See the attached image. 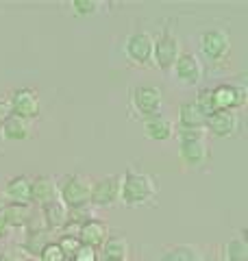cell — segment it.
Listing matches in <instances>:
<instances>
[{"label": "cell", "mask_w": 248, "mask_h": 261, "mask_svg": "<svg viewBox=\"0 0 248 261\" xmlns=\"http://www.w3.org/2000/svg\"><path fill=\"white\" fill-rule=\"evenodd\" d=\"M159 190H157L155 178L148 172H137L129 168L127 174H122L120 181V202L124 207L137 209V207H153Z\"/></svg>", "instance_id": "1"}, {"label": "cell", "mask_w": 248, "mask_h": 261, "mask_svg": "<svg viewBox=\"0 0 248 261\" xmlns=\"http://www.w3.org/2000/svg\"><path fill=\"white\" fill-rule=\"evenodd\" d=\"M89 187L92 183L81 174H63L61 181L57 183L59 200L65 205V209H81L89 207Z\"/></svg>", "instance_id": "2"}, {"label": "cell", "mask_w": 248, "mask_h": 261, "mask_svg": "<svg viewBox=\"0 0 248 261\" xmlns=\"http://www.w3.org/2000/svg\"><path fill=\"white\" fill-rule=\"evenodd\" d=\"M179 57H181V39L175 33V29L168 24V27H163V31L155 39L153 65L159 70H170Z\"/></svg>", "instance_id": "3"}, {"label": "cell", "mask_w": 248, "mask_h": 261, "mask_svg": "<svg viewBox=\"0 0 248 261\" xmlns=\"http://www.w3.org/2000/svg\"><path fill=\"white\" fill-rule=\"evenodd\" d=\"M163 105V92L157 85H137L131 92V109L142 120L159 116Z\"/></svg>", "instance_id": "4"}, {"label": "cell", "mask_w": 248, "mask_h": 261, "mask_svg": "<svg viewBox=\"0 0 248 261\" xmlns=\"http://www.w3.org/2000/svg\"><path fill=\"white\" fill-rule=\"evenodd\" d=\"M198 44H201V53L207 61L211 63H220L225 61L229 53H231V35L222 29H207L201 33L198 37Z\"/></svg>", "instance_id": "5"}, {"label": "cell", "mask_w": 248, "mask_h": 261, "mask_svg": "<svg viewBox=\"0 0 248 261\" xmlns=\"http://www.w3.org/2000/svg\"><path fill=\"white\" fill-rule=\"evenodd\" d=\"M120 174H107L96 178L89 187V207H115L120 202Z\"/></svg>", "instance_id": "6"}, {"label": "cell", "mask_w": 248, "mask_h": 261, "mask_svg": "<svg viewBox=\"0 0 248 261\" xmlns=\"http://www.w3.org/2000/svg\"><path fill=\"white\" fill-rule=\"evenodd\" d=\"M9 111H11V116L15 118H22V120H35L39 116V109H41V105H39V92L35 87H18V89H13L11 96H9Z\"/></svg>", "instance_id": "7"}, {"label": "cell", "mask_w": 248, "mask_h": 261, "mask_svg": "<svg viewBox=\"0 0 248 261\" xmlns=\"http://www.w3.org/2000/svg\"><path fill=\"white\" fill-rule=\"evenodd\" d=\"M153 46L155 37L148 31H135L131 33L124 42V53H127L129 61L139 65V68H151L153 65Z\"/></svg>", "instance_id": "8"}, {"label": "cell", "mask_w": 248, "mask_h": 261, "mask_svg": "<svg viewBox=\"0 0 248 261\" xmlns=\"http://www.w3.org/2000/svg\"><path fill=\"white\" fill-rule=\"evenodd\" d=\"M172 79L177 81L179 85H185V87H194L203 81L205 76V68H203V61L198 59L194 53H181V57L172 65Z\"/></svg>", "instance_id": "9"}, {"label": "cell", "mask_w": 248, "mask_h": 261, "mask_svg": "<svg viewBox=\"0 0 248 261\" xmlns=\"http://www.w3.org/2000/svg\"><path fill=\"white\" fill-rule=\"evenodd\" d=\"M216 111H237L246 105V87L235 83H222L211 87Z\"/></svg>", "instance_id": "10"}, {"label": "cell", "mask_w": 248, "mask_h": 261, "mask_svg": "<svg viewBox=\"0 0 248 261\" xmlns=\"http://www.w3.org/2000/svg\"><path fill=\"white\" fill-rule=\"evenodd\" d=\"M239 130V116L237 111H216L205 122V133H209L218 140L233 137Z\"/></svg>", "instance_id": "11"}, {"label": "cell", "mask_w": 248, "mask_h": 261, "mask_svg": "<svg viewBox=\"0 0 248 261\" xmlns=\"http://www.w3.org/2000/svg\"><path fill=\"white\" fill-rule=\"evenodd\" d=\"M59 200V192H57V181L48 174H39L31 178V205L41 209L48 202Z\"/></svg>", "instance_id": "12"}, {"label": "cell", "mask_w": 248, "mask_h": 261, "mask_svg": "<svg viewBox=\"0 0 248 261\" xmlns=\"http://www.w3.org/2000/svg\"><path fill=\"white\" fill-rule=\"evenodd\" d=\"M77 238H79V242L83 244V246H89V248L98 250L103 246V242L109 238V226L98 218H89L77 228Z\"/></svg>", "instance_id": "13"}, {"label": "cell", "mask_w": 248, "mask_h": 261, "mask_svg": "<svg viewBox=\"0 0 248 261\" xmlns=\"http://www.w3.org/2000/svg\"><path fill=\"white\" fill-rule=\"evenodd\" d=\"M179 154L187 168H203L209 161V146L205 140L179 142Z\"/></svg>", "instance_id": "14"}, {"label": "cell", "mask_w": 248, "mask_h": 261, "mask_svg": "<svg viewBox=\"0 0 248 261\" xmlns=\"http://www.w3.org/2000/svg\"><path fill=\"white\" fill-rule=\"evenodd\" d=\"M5 200L15 202V205H31V176L18 174L7 181L5 185Z\"/></svg>", "instance_id": "15"}, {"label": "cell", "mask_w": 248, "mask_h": 261, "mask_svg": "<svg viewBox=\"0 0 248 261\" xmlns=\"http://www.w3.org/2000/svg\"><path fill=\"white\" fill-rule=\"evenodd\" d=\"M39 216L44 220V226L46 231H61L65 228V222H68V209L61 200H55V202H48L39 209Z\"/></svg>", "instance_id": "16"}, {"label": "cell", "mask_w": 248, "mask_h": 261, "mask_svg": "<svg viewBox=\"0 0 248 261\" xmlns=\"http://www.w3.org/2000/svg\"><path fill=\"white\" fill-rule=\"evenodd\" d=\"M144 122V135L153 142H168L172 135H175V124L165 118V116H153Z\"/></svg>", "instance_id": "17"}, {"label": "cell", "mask_w": 248, "mask_h": 261, "mask_svg": "<svg viewBox=\"0 0 248 261\" xmlns=\"http://www.w3.org/2000/svg\"><path fill=\"white\" fill-rule=\"evenodd\" d=\"M129 250L131 246L122 235H109L103 242V246L98 248V255H101V259H107V261H127Z\"/></svg>", "instance_id": "18"}, {"label": "cell", "mask_w": 248, "mask_h": 261, "mask_svg": "<svg viewBox=\"0 0 248 261\" xmlns=\"http://www.w3.org/2000/svg\"><path fill=\"white\" fill-rule=\"evenodd\" d=\"M35 211H37V207H33V205H15V202H7L3 214H5L7 222H9L11 228H27L29 220L35 216Z\"/></svg>", "instance_id": "19"}, {"label": "cell", "mask_w": 248, "mask_h": 261, "mask_svg": "<svg viewBox=\"0 0 248 261\" xmlns=\"http://www.w3.org/2000/svg\"><path fill=\"white\" fill-rule=\"evenodd\" d=\"M0 128H3V140L7 142H24L31 137V122L15 118V116L7 118Z\"/></svg>", "instance_id": "20"}, {"label": "cell", "mask_w": 248, "mask_h": 261, "mask_svg": "<svg viewBox=\"0 0 248 261\" xmlns=\"http://www.w3.org/2000/svg\"><path fill=\"white\" fill-rule=\"evenodd\" d=\"M207 116L196 102H183L179 107V126L183 128H205Z\"/></svg>", "instance_id": "21"}, {"label": "cell", "mask_w": 248, "mask_h": 261, "mask_svg": "<svg viewBox=\"0 0 248 261\" xmlns=\"http://www.w3.org/2000/svg\"><path fill=\"white\" fill-rule=\"evenodd\" d=\"M159 261H203V252L192 244H175L165 248Z\"/></svg>", "instance_id": "22"}, {"label": "cell", "mask_w": 248, "mask_h": 261, "mask_svg": "<svg viewBox=\"0 0 248 261\" xmlns=\"http://www.w3.org/2000/svg\"><path fill=\"white\" fill-rule=\"evenodd\" d=\"M53 240H51V231H31V233H27V238H24V242H22V250L27 252L29 257H39L41 255V250H44L48 244H51Z\"/></svg>", "instance_id": "23"}, {"label": "cell", "mask_w": 248, "mask_h": 261, "mask_svg": "<svg viewBox=\"0 0 248 261\" xmlns=\"http://www.w3.org/2000/svg\"><path fill=\"white\" fill-rule=\"evenodd\" d=\"M225 261H248V244L244 238H233L225 244Z\"/></svg>", "instance_id": "24"}, {"label": "cell", "mask_w": 248, "mask_h": 261, "mask_svg": "<svg viewBox=\"0 0 248 261\" xmlns=\"http://www.w3.org/2000/svg\"><path fill=\"white\" fill-rule=\"evenodd\" d=\"M70 7L77 18H92L103 9V3L101 0H72Z\"/></svg>", "instance_id": "25"}, {"label": "cell", "mask_w": 248, "mask_h": 261, "mask_svg": "<svg viewBox=\"0 0 248 261\" xmlns=\"http://www.w3.org/2000/svg\"><path fill=\"white\" fill-rule=\"evenodd\" d=\"M198 107L203 109V113L207 118L211 116V113H216V105H213V94H211V87H207V89H201L196 96V100H194Z\"/></svg>", "instance_id": "26"}, {"label": "cell", "mask_w": 248, "mask_h": 261, "mask_svg": "<svg viewBox=\"0 0 248 261\" xmlns=\"http://www.w3.org/2000/svg\"><path fill=\"white\" fill-rule=\"evenodd\" d=\"M57 244H59V248L63 250V255L68 257V261L72 259V255L79 250V246H81V242H79V238L77 235H72V233H68V235H61L59 240H57Z\"/></svg>", "instance_id": "27"}, {"label": "cell", "mask_w": 248, "mask_h": 261, "mask_svg": "<svg viewBox=\"0 0 248 261\" xmlns=\"http://www.w3.org/2000/svg\"><path fill=\"white\" fill-rule=\"evenodd\" d=\"M39 261H68V257L63 255V250L59 248V244L57 242H51L48 246L41 250V255L37 257Z\"/></svg>", "instance_id": "28"}, {"label": "cell", "mask_w": 248, "mask_h": 261, "mask_svg": "<svg viewBox=\"0 0 248 261\" xmlns=\"http://www.w3.org/2000/svg\"><path fill=\"white\" fill-rule=\"evenodd\" d=\"M175 133L179 135V142H196V140H205V128H183L179 126L175 128Z\"/></svg>", "instance_id": "29"}, {"label": "cell", "mask_w": 248, "mask_h": 261, "mask_svg": "<svg viewBox=\"0 0 248 261\" xmlns=\"http://www.w3.org/2000/svg\"><path fill=\"white\" fill-rule=\"evenodd\" d=\"M70 261H101V255H98L96 248H89V246H79V250L72 255Z\"/></svg>", "instance_id": "30"}, {"label": "cell", "mask_w": 248, "mask_h": 261, "mask_svg": "<svg viewBox=\"0 0 248 261\" xmlns=\"http://www.w3.org/2000/svg\"><path fill=\"white\" fill-rule=\"evenodd\" d=\"M9 231H11V226H9V222H7L3 209H0V240H5L7 235H9Z\"/></svg>", "instance_id": "31"}, {"label": "cell", "mask_w": 248, "mask_h": 261, "mask_svg": "<svg viewBox=\"0 0 248 261\" xmlns=\"http://www.w3.org/2000/svg\"><path fill=\"white\" fill-rule=\"evenodd\" d=\"M11 116V111H9V102L7 100H0V124H3V122L7 120Z\"/></svg>", "instance_id": "32"}, {"label": "cell", "mask_w": 248, "mask_h": 261, "mask_svg": "<svg viewBox=\"0 0 248 261\" xmlns=\"http://www.w3.org/2000/svg\"><path fill=\"white\" fill-rule=\"evenodd\" d=\"M0 261H20V257L18 255H13V252H3V250H0Z\"/></svg>", "instance_id": "33"}, {"label": "cell", "mask_w": 248, "mask_h": 261, "mask_svg": "<svg viewBox=\"0 0 248 261\" xmlns=\"http://www.w3.org/2000/svg\"><path fill=\"white\" fill-rule=\"evenodd\" d=\"M5 205H7V200H5V196L0 194V209H5Z\"/></svg>", "instance_id": "34"}, {"label": "cell", "mask_w": 248, "mask_h": 261, "mask_svg": "<svg viewBox=\"0 0 248 261\" xmlns=\"http://www.w3.org/2000/svg\"><path fill=\"white\" fill-rule=\"evenodd\" d=\"M0 126H3V124H0ZM0 142H3V128H0Z\"/></svg>", "instance_id": "35"}, {"label": "cell", "mask_w": 248, "mask_h": 261, "mask_svg": "<svg viewBox=\"0 0 248 261\" xmlns=\"http://www.w3.org/2000/svg\"><path fill=\"white\" fill-rule=\"evenodd\" d=\"M101 261H107V259H101Z\"/></svg>", "instance_id": "36"}]
</instances>
